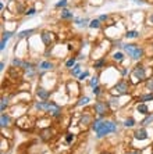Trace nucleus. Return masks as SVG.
<instances>
[{
    "label": "nucleus",
    "instance_id": "f8f14e48",
    "mask_svg": "<svg viewBox=\"0 0 153 154\" xmlns=\"http://www.w3.org/2000/svg\"><path fill=\"white\" fill-rule=\"evenodd\" d=\"M36 108L38 110H42V111H48L49 110V105H50V102H39L36 103Z\"/></svg>",
    "mask_w": 153,
    "mask_h": 154
},
{
    "label": "nucleus",
    "instance_id": "f257e3e1",
    "mask_svg": "<svg viewBox=\"0 0 153 154\" xmlns=\"http://www.w3.org/2000/svg\"><path fill=\"white\" fill-rule=\"evenodd\" d=\"M102 118H103V115H99V118L92 122V129L96 132V136L99 139L103 138V136H106V135H109V133H113V132H116L117 130V124L116 122L103 121Z\"/></svg>",
    "mask_w": 153,
    "mask_h": 154
},
{
    "label": "nucleus",
    "instance_id": "cd10ccee",
    "mask_svg": "<svg viewBox=\"0 0 153 154\" xmlns=\"http://www.w3.org/2000/svg\"><path fill=\"white\" fill-rule=\"evenodd\" d=\"M79 72H81V65H74V69L71 71V74H73L74 77H76V75H79Z\"/></svg>",
    "mask_w": 153,
    "mask_h": 154
},
{
    "label": "nucleus",
    "instance_id": "6ab92c4d",
    "mask_svg": "<svg viewBox=\"0 0 153 154\" xmlns=\"http://www.w3.org/2000/svg\"><path fill=\"white\" fill-rule=\"evenodd\" d=\"M134 125H135V119H134L132 117L127 118V119L124 121V126H127V128H132Z\"/></svg>",
    "mask_w": 153,
    "mask_h": 154
},
{
    "label": "nucleus",
    "instance_id": "c85d7f7f",
    "mask_svg": "<svg viewBox=\"0 0 153 154\" xmlns=\"http://www.w3.org/2000/svg\"><path fill=\"white\" fill-rule=\"evenodd\" d=\"M35 13H36L35 7H31L29 10H27V11H25V15H27V17H32V15H35Z\"/></svg>",
    "mask_w": 153,
    "mask_h": 154
},
{
    "label": "nucleus",
    "instance_id": "39448f33",
    "mask_svg": "<svg viewBox=\"0 0 153 154\" xmlns=\"http://www.w3.org/2000/svg\"><path fill=\"white\" fill-rule=\"evenodd\" d=\"M48 111H49V114H50L52 117H60L61 115V108L57 104H54V103H50Z\"/></svg>",
    "mask_w": 153,
    "mask_h": 154
},
{
    "label": "nucleus",
    "instance_id": "c9c22d12",
    "mask_svg": "<svg viewBox=\"0 0 153 154\" xmlns=\"http://www.w3.org/2000/svg\"><path fill=\"white\" fill-rule=\"evenodd\" d=\"M88 75H89V72H88V71H85L84 74H81V75H79V79H81V81H84L85 78L88 77Z\"/></svg>",
    "mask_w": 153,
    "mask_h": 154
},
{
    "label": "nucleus",
    "instance_id": "1a4fd4ad",
    "mask_svg": "<svg viewBox=\"0 0 153 154\" xmlns=\"http://www.w3.org/2000/svg\"><path fill=\"white\" fill-rule=\"evenodd\" d=\"M38 96H39L40 99H43V100H48L49 97H50V92L46 89H42V88H39L38 89Z\"/></svg>",
    "mask_w": 153,
    "mask_h": 154
},
{
    "label": "nucleus",
    "instance_id": "f3484780",
    "mask_svg": "<svg viewBox=\"0 0 153 154\" xmlns=\"http://www.w3.org/2000/svg\"><path fill=\"white\" fill-rule=\"evenodd\" d=\"M42 41H43L45 45H50V41H52V36H50V33H48V32H43V33H42Z\"/></svg>",
    "mask_w": 153,
    "mask_h": 154
},
{
    "label": "nucleus",
    "instance_id": "aec40b11",
    "mask_svg": "<svg viewBox=\"0 0 153 154\" xmlns=\"http://www.w3.org/2000/svg\"><path fill=\"white\" fill-rule=\"evenodd\" d=\"M88 27H89V28H92V29H97L99 27H100V21H99V20H92L91 22H89Z\"/></svg>",
    "mask_w": 153,
    "mask_h": 154
},
{
    "label": "nucleus",
    "instance_id": "423d86ee",
    "mask_svg": "<svg viewBox=\"0 0 153 154\" xmlns=\"http://www.w3.org/2000/svg\"><path fill=\"white\" fill-rule=\"evenodd\" d=\"M134 138L137 139V140H146V139H148V132H146L145 128H141V129L135 130Z\"/></svg>",
    "mask_w": 153,
    "mask_h": 154
},
{
    "label": "nucleus",
    "instance_id": "ddd939ff",
    "mask_svg": "<svg viewBox=\"0 0 153 154\" xmlns=\"http://www.w3.org/2000/svg\"><path fill=\"white\" fill-rule=\"evenodd\" d=\"M142 56H143V49L138 46V47H137V50L134 52V54H132V56H131V57H132L134 60H139V58H141Z\"/></svg>",
    "mask_w": 153,
    "mask_h": 154
},
{
    "label": "nucleus",
    "instance_id": "9b49d317",
    "mask_svg": "<svg viewBox=\"0 0 153 154\" xmlns=\"http://www.w3.org/2000/svg\"><path fill=\"white\" fill-rule=\"evenodd\" d=\"M123 47H124L125 53H128L129 56H132V54H134V52L137 50V47H138V46H137V45H123Z\"/></svg>",
    "mask_w": 153,
    "mask_h": 154
},
{
    "label": "nucleus",
    "instance_id": "bb28decb",
    "mask_svg": "<svg viewBox=\"0 0 153 154\" xmlns=\"http://www.w3.org/2000/svg\"><path fill=\"white\" fill-rule=\"evenodd\" d=\"M97 83H99V78L97 77H93L91 81H89V86L91 88H95V86H97Z\"/></svg>",
    "mask_w": 153,
    "mask_h": 154
},
{
    "label": "nucleus",
    "instance_id": "58836bf2",
    "mask_svg": "<svg viewBox=\"0 0 153 154\" xmlns=\"http://www.w3.org/2000/svg\"><path fill=\"white\" fill-rule=\"evenodd\" d=\"M110 102H111V104H113V105H116V104H118V99H117V97H111V99H110Z\"/></svg>",
    "mask_w": 153,
    "mask_h": 154
},
{
    "label": "nucleus",
    "instance_id": "c756f323",
    "mask_svg": "<svg viewBox=\"0 0 153 154\" xmlns=\"http://www.w3.org/2000/svg\"><path fill=\"white\" fill-rule=\"evenodd\" d=\"M74 65H75V58H70L68 61H67V63H65V67H67V68H71V67H74Z\"/></svg>",
    "mask_w": 153,
    "mask_h": 154
},
{
    "label": "nucleus",
    "instance_id": "e433bc0d",
    "mask_svg": "<svg viewBox=\"0 0 153 154\" xmlns=\"http://www.w3.org/2000/svg\"><path fill=\"white\" fill-rule=\"evenodd\" d=\"M107 18H109V17H107V14H102V15L99 17L97 20H99V21H100V22H102V21H106V20H107Z\"/></svg>",
    "mask_w": 153,
    "mask_h": 154
},
{
    "label": "nucleus",
    "instance_id": "72a5a7b5",
    "mask_svg": "<svg viewBox=\"0 0 153 154\" xmlns=\"http://www.w3.org/2000/svg\"><path fill=\"white\" fill-rule=\"evenodd\" d=\"M7 102H8V99H1V111H4V108H6V105H7Z\"/></svg>",
    "mask_w": 153,
    "mask_h": 154
},
{
    "label": "nucleus",
    "instance_id": "4be33fe9",
    "mask_svg": "<svg viewBox=\"0 0 153 154\" xmlns=\"http://www.w3.org/2000/svg\"><path fill=\"white\" fill-rule=\"evenodd\" d=\"M39 68L40 69H50V68H53V64L49 63V61H43V63H40Z\"/></svg>",
    "mask_w": 153,
    "mask_h": 154
},
{
    "label": "nucleus",
    "instance_id": "2eb2a0df",
    "mask_svg": "<svg viewBox=\"0 0 153 154\" xmlns=\"http://www.w3.org/2000/svg\"><path fill=\"white\" fill-rule=\"evenodd\" d=\"M74 21H75V24H78L79 27H86V25H89L88 22H91L88 18H84V20H82V18H75Z\"/></svg>",
    "mask_w": 153,
    "mask_h": 154
},
{
    "label": "nucleus",
    "instance_id": "9d476101",
    "mask_svg": "<svg viewBox=\"0 0 153 154\" xmlns=\"http://www.w3.org/2000/svg\"><path fill=\"white\" fill-rule=\"evenodd\" d=\"M60 17H61V20H71L73 18V13L70 11V10H67V8H63Z\"/></svg>",
    "mask_w": 153,
    "mask_h": 154
},
{
    "label": "nucleus",
    "instance_id": "a19ab883",
    "mask_svg": "<svg viewBox=\"0 0 153 154\" xmlns=\"http://www.w3.org/2000/svg\"><path fill=\"white\" fill-rule=\"evenodd\" d=\"M149 22L153 25V14H150V15H149Z\"/></svg>",
    "mask_w": 153,
    "mask_h": 154
},
{
    "label": "nucleus",
    "instance_id": "c03bdc74",
    "mask_svg": "<svg viewBox=\"0 0 153 154\" xmlns=\"http://www.w3.org/2000/svg\"><path fill=\"white\" fill-rule=\"evenodd\" d=\"M128 154H141L139 151H132V153H128Z\"/></svg>",
    "mask_w": 153,
    "mask_h": 154
},
{
    "label": "nucleus",
    "instance_id": "a211bd4d",
    "mask_svg": "<svg viewBox=\"0 0 153 154\" xmlns=\"http://www.w3.org/2000/svg\"><path fill=\"white\" fill-rule=\"evenodd\" d=\"M0 119H1V128H4V126L8 125V122H10V118H8V115H6V114H1V117H0Z\"/></svg>",
    "mask_w": 153,
    "mask_h": 154
},
{
    "label": "nucleus",
    "instance_id": "f03ea898",
    "mask_svg": "<svg viewBox=\"0 0 153 154\" xmlns=\"http://www.w3.org/2000/svg\"><path fill=\"white\" fill-rule=\"evenodd\" d=\"M109 108V103L107 102H97L95 103V111H96L99 115H105L106 111Z\"/></svg>",
    "mask_w": 153,
    "mask_h": 154
},
{
    "label": "nucleus",
    "instance_id": "7c9ffc66",
    "mask_svg": "<svg viewBox=\"0 0 153 154\" xmlns=\"http://www.w3.org/2000/svg\"><path fill=\"white\" fill-rule=\"evenodd\" d=\"M88 103H89V97H82L79 102L76 103V104H78V105H86Z\"/></svg>",
    "mask_w": 153,
    "mask_h": 154
},
{
    "label": "nucleus",
    "instance_id": "4c0bfd02",
    "mask_svg": "<svg viewBox=\"0 0 153 154\" xmlns=\"http://www.w3.org/2000/svg\"><path fill=\"white\" fill-rule=\"evenodd\" d=\"M89 121H91V117H88V115H85V117L82 118V121H81V122H82V124L85 125V122H89Z\"/></svg>",
    "mask_w": 153,
    "mask_h": 154
},
{
    "label": "nucleus",
    "instance_id": "dca6fc26",
    "mask_svg": "<svg viewBox=\"0 0 153 154\" xmlns=\"http://www.w3.org/2000/svg\"><path fill=\"white\" fill-rule=\"evenodd\" d=\"M139 36V32L138 31H128V32L125 33V38L127 39H135V38Z\"/></svg>",
    "mask_w": 153,
    "mask_h": 154
},
{
    "label": "nucleus",
    "instance_id": "393cba45",
    "mask_svg": "<svg viewBox=\"0 0 153 154\" xmlns=\"http://www.w3.org/2000/svg\"><path fill=\"white\" fill-rule=\"evenodd\" d=\"M105 65V58H100V60H97V61H95V64H93V67L96 69H100L102 67Z\"/></svg>",
    "mask_w": 153,
    "mask_h": 154
},
{
    "label": "nucleus",
    "instance_id": "79ce46f5",
    "mask_svg": "<svg viewBox=\"0 0 153 154\" xmlns=\"http://www.w3.org/2000/svg\"><path fill=\"white\" fill-rule=\"evenodd\" d=\"M135 3H138V4H143L145 1H143V0H135Z\"/></svg>",
    "mask_w": 153,
    "mask_h": 154
},
{
    "label": "nucleus",
    "instance_id": "4468645a",
    "mask_svg": "<svg viewBox=\"0 0 153 154\" xmlns=\"http://www.w3.org/2000/svg\"><path fill=\"white\" fill-rule=\"evenodd\" d=\"M113 60L117 61V63H121V61L124 60V53H121V52H116L113 54Z\"/></svg>",
    "mask_w": 153,
    "mask_h": 154
},
{
    "label": "nucleus",
    "instance_id": "0eeeda50",
    "mask_svg": "<svg viewBox=\"0 0 153 154\" xmlns=\"http://www.w3.org/2000/svg\"><path fill=\"white\" fill-rule=\"evenodd\" d=\"M13 32H4L3 33V38H1V45H0V50L3 52L4 49H6V43H7V41L11 38Z\"/></svg>",
    "mask_w": 153,
    "mask_h": 154
},
{
    "label": "nucleus",
    "instance_id": "2f4dec72",
    "mask_svg": "<svg viewBox=\"0 0 153 154\" xmlns=\"http://www.w3.org/2000/svg\"><path fill=\"white\" fill-rule=\"evenodd\" d=\"M92 92H93V94H95V96H99V94H100V86H95V88H92Z\"/></svg>",
    "mask_w": 153,
    "mask_h": 154
},
{
    "label": "nucleus",
    "instance_id": "412c9836",
    "mask_svg": "<svg viewBox=\"0 0 153 154\" xmlns=\"http://www.w3.org/2000/svg\"><path fill=\"white\" fill-rule=\"evenodd\" d=\"M35 32V29H27V31H21L20 33H18V36L20 38H27V36H29L31 33H33Z\"/></svg>",
    "mask_w": 153,
    "mask_h": 154
},
{
    "label": "nucleus",
    "instance_id": "20e7f679",
    "mask_svg": "<svg viewBox=\"0 0 153 154\" xmlns=\"http://www.w3.org/2000/svg\"><path fill=\"white\" fill-rule=\"evenodd\" d=\"M114 90H116L118 94H125L128 92V83L125 81H120L117 82V85L114 86Z\"/></svg>",
    "mask_w": 153,
    "mask_h": 154
},
{
    "label": "nucleus",
    "instance_id": "ea45409f",
    "mask_svg": "<svg viewBox=\"0 0 153 154\" xmlns=\"http://www.w3.org/2000/svg\"><path fill=\"white\" fill-rule=\"evenodd\" d=\"M71 140H74V135H71V133H67V142H71Z\"/></svg>",
    "mask_w": 153,
    "mask_h": 154
},
{
    "label": "nucleus",
    "instance_id": "37998d69",
    "mask_svg": "<svg viewBox=\"0 0 153 154\" xmlns=\"http://www.w3.org/2000/svg\"><path fill=\"white\" fill-rule=\"evenodd\" d=\"M0 69H1V71H3V69H4V63H3V61L0 63Z\"/></svg>",
    "mask_w": 153,
    "mask_h": 154
},
{
    "label": "nucleus",
    "instance_id": "b1692460",
    "mask_svg": "<svg viewBox=\"0 0 153 154\" xmlns=\"http://www.w3.org/2000/svg\"><path fill=\"white\" fill-rule=\"evenodd\" d=\"M150 100H153V93L142 94L141 96V102H150Z\"/></svg>",
    "mask_w": 153,
    "mask_h": 154
},
{
    "label": "nucleus",
    "instance_id": "f704fd0d",
    "mask_svg": "<svg viewBox=\"0 0 153 154\" xmlns=\"http://www.w3.org/2000/svg\"><path fill=\"white\" fill-rule=\"evenodd\" d=\"M146 88L149 90H153V79H150V81L146 82Z\"/></svg>",
    "mask_w": 153,
    "mask_h": 154
},
{
    "label": "nucleus",
    "instance_id": "473e14b6",
    "mask_svg": "<svg viewBox=\"0 0 153 154\" xmlns=\"http://www.w3.org/2000/svg\"><path fill=\"white\" fill-rule=\"evenodd\" d=\"M13 65H14V67H20V65H22V63H21V60H18V58H14V60H13Z\"/></svg>",
    "mask_w": 153,
    "mask_h": 154
},
{
    "label": "nucleus",
    "instance_id": "a878e982",
    "mask_svg": "<svg viewBox=\"0 0 153 154\" xmlns=\"http://www.w3.org/2000/svg\"><path fill=\"white\" fill-rule=\"evenodd\" d=\"M67 3H68V0H59L56 3V7L57 8H64L65 6H67Z\"/></svg>",
    "mask_w": 153,
    "mask_h": 154
},
{
    "label": "nucleus",
    "instance_id": "7ed1b4c3",
    "mask_svg": "<svg viewBox=\"0 0 153 154\" xmlns=\"http://www.w3.org/2000/svg\"><path fill=\"white\" fill-rule=\"evenodd\" d=\"M134 75H135V78L137 79H139V81H142V79H145L146 77V69L143 68V65H137L135 68H134Z\"/></svg>",
    "mask_w": 153,
    "mask_h": 154
},
{
    "label": "nucleus",
    "instance_id": "5701e85b",
    "mask_svg": "<svg viewBox=\"0 0 153 154\" xmlns=\"http://www.w3.org/2000/svg\"><path fill=\"white\" fill-rule=\"evenodd\" d=\"M152 122H153V114H152V115H149V114H148V117H146L145 119L142 121V125H143V126H146V125H150Z\"/></svg>",
    "mask_w": 153,
    "mask_h": 154
},
{
    "label": "nucleus",
    "instance_id": "6e6552de",
    "mask_svg": "<svg viewBox=\"0 0 153 154\" xmlns=\"http://www.w3.org/2000/svg\"><path fill=\"white\" fill-rule=\"evenodd\" d=\"M137 111L143 114V115H148V114H149V107H148L145 103H141V104L137 105Z\"/></svg>",
    "mask_w": 153,
    "mask_h": 154
}]
</instances>
